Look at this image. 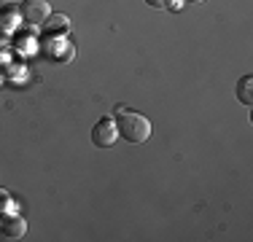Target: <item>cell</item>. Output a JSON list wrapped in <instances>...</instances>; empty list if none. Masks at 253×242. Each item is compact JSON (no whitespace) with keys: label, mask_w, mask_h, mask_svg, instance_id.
Listing matches in <instances>:
<instances>
[{"label":"cell","mask_w":253,"mask_h":242,"mask_svg":"<svg viewBox=\"0 0 253 242\" xmlns=\"http://www.w3.org/2000/svg\"><path fill=\"white\" fill-rule=\"evenodd\" d=\"M116 129L126 143H146L151 137L154 126L143 113L129 111L126 105H119V116H116Z\"/></svg>","instance_id":"obj_1"},{"label":"cell","mask_w":253,"mask_h":242,"mask_svg":"<svg viewBox=\"0 0 253 242\" xmlns=\"http://www.w3.org/2000/svg\"><path fill=\"white\" fill-rule=\"evenodd\" d=\"M38 51L54 65H68V62H73V57H76V46L70 43L65 35H46L38 43Z\"/></svg>","instance_id":"obj_2"},{"label":"cell","mask_w":253,"mask_h":242,"mask_svg":"<svg viewBox=\"0 0 253 242\" xmlns=\"http://www.w3.org/2000/svg\"><path fill=\"white\" fill-rule=\"evenodd\" d=\"M116 137H119L116 119L105 116V119H100L97 124H94V129H92V143L97 145V148H111V145L116 143Z\"/></svg>","instance_id":"obj_3"},{"label":"cell","mask_w":253,"mask_h":242,"mask_svg":"<svg viewBox=\"0 0 253 242\" xmlns=\"http://www.w3.org/2000/svg\"><path fill=\"white\" fill-rule=\"evenodd\" d=\"M49 14H51L49 0H25V3H22V19H25L30 27H41Z\"/></svg>","instance_id":"obj_4"},{"label":"cell","mask_w":253,"mask_h":242,"mask_svg":"<svg viewBox=\"0 0 253 242\" xmlns=\"http://www.w3.org/2000/svg\"><path fill=\"white\" fill-rule=\"evenodd\" d=\"M22 24V11L8 5V8L0 11V38H8L11 33H16Z\"/></svg>","instance_id":"obj_5"},{"label":"cell","mask_w":253,"mask_h":242,"mask_svg":"<svg viewBox=\"0 0 253 242\" xmlns=\"http://www.w3.org/2000/svg\"><path fill=\"white\" fill-rule=\"evenodd\" d=\"M0 232H3L5 240H22L27 232V221L22 215H8L3 223H0Z\"/></svg>","instance_id":"obj_6"},{"label":"cell","mask_w":253,"mask_h":242,"mask_svg":"<svg viewBox=\"0 0 253 242\" xmlns=\"http://www.w3.org/2000/svg\"><path fill=\"white\" fill-rule=\"evenodd\" d=\"M41 27H43L46 35H65V33L70 30V19H68L65 14H54V11H51Z\"/></svg>","instance_id":"obj_7"},{"label":"cell","mask_w":253,"mask_h":242,"mask_svg":"<svg viewBox=\"0 0 253 242\" xmlns=\"http://www.w3.org/2000/svg\"><path fill=\"white\" fill-rule=\"evenodd\" d=\"M14 48L19 54H35L38 51V38H35V27H30L27 24V33L22 35V30H16V43Z\"/></svg>","instance_id":"obj_8"},{"label":"cell","mask_w":253,"mask_h":242,"mask_svg":"<svg viewBox=\"0 0 253 242\" xmlns=\"http://www.w3.org/2000/svg\"><path fill=\"white\" fill-rule=\"evenodd\" d=\"M237 100L243 102L245 108L253 105V78L251 76H243L237 81Z\"/></svg>","instance_id":"obj_9"},{"label":"cell","mask_w":253,"mask_h":242,"mask_svg":"<svg viewBox=\"0 0 253 242\" xmlns=\"http://www.w3.org/2000/svg\"><path fill=\"white\" fill-rule=\"evenodd\" d=\"M180 5H183V0H167V3H165V8H172V11H178Z\"/></svg>","instance_id":"obj_10"},{"label":"cell","mask_w":253,"mask_h":242,"mask_svg":"<svg viewBox=\"0 0 253 242\" xmlns=\"http://www.w3.org/2000/svg\"><path fill=\"white\" fill-rule=\"evenodd\" d=\"M8 59H11V51H8V48H3V51H0V62H3V65H11Z\"/></svg>","instance_id":"obj_11"},{"label":"cell","mask_w":253,"mask_h":242,"mask_svg":"<svg viewBox=\"0 0 253 242\" xmlns=\"http://www.w3.org/2000/svg\"><path fill=\"white\" fill-rule=\"evenodd\" d=\"M148 5H151V8H165V3L167 0H146Z\"/></svg>","instance_id":"obj_12"},{"label":"cell","mask_w":253,"mask_h":242,"mask_svg":"<svg viewBox=\"0 0 253 242\" xmlns=\"http://www.w3.org/2000/svg\"><path fill=\"white\" fill-rule=\"evenodd\" d=\"M3 83H5V73L0 70V86H3Z\"/></svg>","instance_id":"obj_13"},{"label":"cell","mask_w":253,"mask_h":242,"mask_svg":"<svg viewBox=\"0 0 253 242\" xmlns=\"http://www.w3.org/2000/svg\"><path fill=\"white\" fill-rule=\"evenodd\" d=\"M183 3H205V0H183Z\"/></svg>","instance_id":"obj_14"}]
</instances>
